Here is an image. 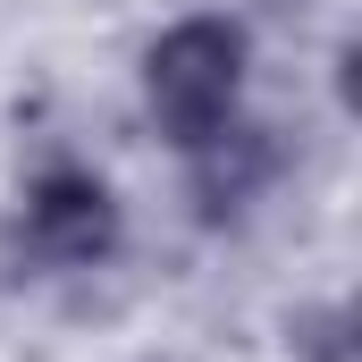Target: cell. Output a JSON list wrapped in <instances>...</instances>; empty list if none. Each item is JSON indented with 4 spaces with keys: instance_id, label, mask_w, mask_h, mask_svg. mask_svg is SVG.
Here are the masks:
<instances>
[{
    "instance_id": "cell-1",
    "label": "cell",
    "mask_w": 362,
    "mask_h": 362,
    "mask_svg": "<svg viewBox=\"0 0 362 362\" xmlns=\"http://www.w3.org/2000/svg\"><path fill=\"white\" fill-rule=\"evenodd\" d=\"M144 118L169 152L211 144L228 118H245V85H253V34L228 8H185L144 42Z\"/></svg>"
},
{
    "instance_id": "cell-2",
    "label": "cell",
    "mask_w": 362,
    "mask_h": 362,
    "mask_svg": "<svg viewBox=\"0 0 362 362\" xmlns=\"http://www.w3.org/2000/svg\"><path fill=\"white\" fill-rule=\"evenodd\" d=\"M17 262H34V270L51 278H76V270H101L118 245H127V211H118V194L110 177L93 169V160H42L25 194H17Z\"/></svg>"
},
{
    "instance_id": "cell-3",
    "label": "cell",
    "mask_w": 362,
    "mask_h": 362,
    "mask_svg": "<svg viewBox=\"0 0 362 362\" xmlns=\"http://www.w3.org/2000/svg\"><path fill=\"white\" fill-rule=\"evenodd\" d=\"M185 160V202H194V219L202 228H236L245 211H262L286 177V135L262 127V118H228L211 144H194L177 152Z\"/></svg>"
},
{
    "instance_id": "cell-4",
    "label": "cell",
    "mask_w": 362,
    "mask_h": 362,
    "mask_svg": "<svg viewBox=\"0 0 362 362\" xmlns=\"http://www.w3.org/2000/svg\"><path fill=\"white\" fill-rule=\"evenodd\" d=\"M286 346H295V362H354V312H346V295L295 303L286 312Z\"/></svg>"
},
{
    "instance_id": "cell-5",
    "label": "cell",
    "mask_w": 362,
    "mask_h": 362,
    "mask_svg": "<svg viewBox=\"0 0 362 362\" xmlns=\"http://www.w3.org/2000/svg\"><path fill=\"white\" fill-rule=\"evenodd\" d=\"M270 8H312V0H270Z\"/></svg>"
},
{
    "instance_id": "cell-6",
    "label": "cell",
    "mask_w": 362,
    "mask_h": 362,
    "mask_svg": "<svg viewBox=\"0 0 362 362\" xmlns=\"http://www.w3.org/2000/svg\"><path fill=\"white\" fill-rule=\"evenodd\" d=\"M135 362H169V354H135Z\"/></svg>"
}]
</instances>
